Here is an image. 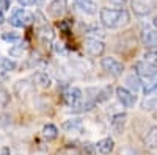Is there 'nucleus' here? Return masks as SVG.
<instances>
[{
    "label": "nucleus",
    "mask_w": 157,
    "mask_h": 155,
    "mask_svg": "<svg viewBox=\"0 0 157 155\" xmlns=\"http://www.w3.org/2000/svg\"><path fill=\"white\" fill-rule=\"evenodd\" d=\"M82 121L80 119H69V121H64L63 122V128L66 132H78L82 130Z\"/></svg>",
    "instance_id": "a211bd4d"
},
{
    "label": "nucleus",
    "mask_w": 157,
    "mask_h": 155,
    "mask_svg": "<svg viewBox=\"0 0 157 155\" xmlns=\"http://www.w3.org/2000/svg\"><path fill=\"white\" fill-rule=\"evenodd\" d=\"M121 155H138V152H135L132 149H124V150H121Z\"/></svg>",
    "instance_id": "bb28decb"
},
{
    "label": "nucleus",
    "mask_w": 157,
    "mask_h": 155,
    "mask_svg": "<svg viewBox=\"0 0 157 155\" xmlns=\"http://www.w3.org/2000/svg\"><path fill=\"white\" fill-rule=\"evenodd\" d=\"M154 27L157 28V17H155V20H154Z\"/></svg>",
    "instance_id": "473e14b6"
},
{
    "label": "nucleus",
    "mask_w": 157,
    "mask_h": 155,
    "mask_svg": "<svg viewBox=\"0 0 157 155\" xmlns=\"http://www.w3.org/2000/svg\"><path fill=\"white\" fill-rule=\"evenodd\" d=\"M109 2L112 5H115V6H124L127 3V0H109Z\"/></svg>",
    "instance_id": "393cba45"
},
{
    "label": "nucleus",
    "mask_w": 157,
    "mask_h": 155,
    "mask_svg": "<svg viewBox=\"0 0 157 155\" xmlns=\"http://www.w3.org/2000/svg\"><path fill=\"white\" fill-rule=\"evenodd\" d=\"M43 136H44L47 141L55 139V138L58 136V128H57L54 124H47V125H44V128H43Z\"/></svg>",
    "instance_id": "6ab92c4d"
},
{
    "label": "nucleus",
    "mask_w": 157,
    "mask_h": 155,
    "mask_svg": "<svg viewBox=\"0 0 157 155\" xmlns=\"http://www.w3.org/2000/svg\"><path fill=\"white\" fill-rule=\"evenodd\" d=\"M115 149V141L112 138H104L101 141H98V144H96V150L102 155H109L112 153Z\"/></svg>",
    "instance_id": "4468645a"
},
{
    "label": "nucleus",
    "mask_w": 157,
    "mask_h": 155,
    "mask_svg": "<svg viewBox=\"0 0 157 155\" xmlns=\"http://www.w3.org/2000/svg\"><path fill=\"white\" fill-rule=\"evenodd\" d=\"M3 41H10V42H17L21 39V35L16 33V31H8V33H3L2 35Z\"/></svg>",
    "instance_id": "412c9836"
},
{
    "label": "nucleus",
    "mask_w": 157,
    "mask_h": 155,
    "mask_svg": "<svg viewBox=\"0 0 157 155\" xmlns=\"http://www.w3.org/2000/svg\"><path fill=\"white\" fill-rule=\"evenodd\" d=\"M33 14H30L29 11H25L24 8H17L13 11V14L10 16V24L16 28H22V27H27L29 24L33 22Z\"/></svg>",
    "instance_id": "f03ea898"
},
{
    "label": "nucleus",
    "mask_w": 157,
    "mask_h": 155,
    "mask_svg": "<svg viewBox=\"0 0 157 155\" xmlns=\"http://www.w3.org/2000/svg\"><path fill=\"white\" fill-rule=\"evenodd\" d=\"M44 0H35V3H43Z\"/></svg>",
    "instance_id": "2f4dec72"
},
{
    "label": "nucleus",
    "mask_w": 157,
    "mask_h": 155,
    "mask_svg": "<svg viewBox=\"0 0 157 155\" xmlns=\"http://www.w3.org/2000/svg\"><path fill=\"white\" fill-rule=\"evenodd\" d=\"M82 100H83L82 89H78V88H68L66 89V93H64V102H66L69 107L77 108L82 103Z\"/></svg>",
    "instance_id": "6e6552de"
},
{
    "label": "nucleus",
    "mask_w": 157,
    "mask_h": 155,
    "mask_svg": "<svg viewBox=\"0 0 157 155\" xmlns=\"http://www.w3.org/2000/svg\"><path fill=\"white\" fill-rule=\"evenodd\" d=\"M145 58L151 63H157V49H151V50H146L145 54Z\"/></svg>",
    "instance_id": "4be33fe9"
},
{
    "label": "nucleus",
    "mask_w": 157,
    "mask_h": 155,
    "mask_svg": "<svg viewBox=\"0 0 157 155\" xmlns=\"http://www.w3.org/2000/svg\"><path fill=\"white\" fill-rule=\"evenodd\" d=\"M17 2L22 6H32V5H35V0H17Z\"/></svg>",
    "instance_id": "a878e982"
},
{
    "label": "nucleus",
    "mask_w": 157,
    "mask_h": 155,
    "mask_svg": "<svg viewBox=\"0 0 157 155\" xmlns=\"http://www.w3.org/2000/svg\"><path fill=\"white\" fill-rule=\"evenodd\" d=\"M0 155H11V152H10V149H8V147H3V149H2V152H0Z\"/></svg>",
    "instance_id": "cd10ccee"
},
{
    "label": "nucleus",
    "mask_w": 157,
    "mask_h": 155,
    "mask_svg": "<svg viewBox=\"0 0 157 155\" xmlns=\"http://www.w3.org/2000/svg\"><path fill=\"white\" fill-rule=\"evenodd\" d=\"M75 6L80 9L82 13L90 14V16H93V14L98 13V3L94 2V0H77Z\"/></svg>",
    "instance_id": "f8f14e48"
},
{
    "label": "nucleus",
    "mask_w": 157,
    "mask_h": 155,
    "mask_svg": "<svg viewBox=\"0 0 157 155\" xmlns=\"http://www.w3.org/2000/svg\"><path fill=\"white\" fill-rule=\"evenodd\" d=\"M83 49L91 57H101L104 54V50H105V46L98 38H86L83 42Z\"/></svg>",
    "instance_id": "423d86ee"
},
{
    "label": "nucleus",
    "mask_w": 157,
    "mask_h": 155,
    "mask_svg": "<svg viewBox=\"0 0 157 155\" xmlns=\"http://www.w3.org/2000/svg\"><path fill=\"white\" fill-rule=\"evenodd\" d=\"M145 144L149 149H157V125L149 128V132L145 136Z\"/></svg>",
    "instance_id": "dca6fc26"
},
{
    "label": "nucleus",
    "mask_w": 157,
    "mask_h": 155,
    "mask_svg": "<svg viewBox=\"0 0 157 155\" xmlns=\"http://www.w3.org/2000/svg\"><path fill=\"white\" fill-rule=\"evenodd\" d=\"M101 66H102L104 71H105L109 75H112V77H121L123 72H124V64H123L120 60L113 58V57L102 58Z\"/></svg>",
    "instance_id": "7ed1b4c3"
},
{
    "label": "nucleus",
    "mask_w": 157,
    "mask_h": 155,
    "mask_svg": "<svg viewBox=\"0 0 157 155\" xmlns=\"http://www.w3.org/2000/svg\"><path fill=\"white\" fill-rule=\"evenodd\" d=\"M101 22L107 28H121L123 25L129 22V13L123 8L115 9V8H101L99 11Z\"/></svg>",
    "instance_id": "f257e3e1"
},
{
    "label": "nucleus",
    "mask_w": 157,
    "mask_h": 155,
    "mask_svg": "<svg viewBox=\"0 0 157 155\" xmlns=\"http://www.w3.org/2000/svg\"><path fill=\"white\" fill-rule=\"evenodd\" d=\"M66 9H68V2L66 0H52V2L49 3V6H47V13H49V16H52V17L63 16L64 13H66Z\"/></svg>",
    "instance_id": "1a4fd4ad"
},
{
    "label": "nucleus",
    "mask_w": 157,
    "mask_h": 155,
    "mask_svg": "<svg viewBox=\"0 0 157 155\" xmlns=\"http://www.w3.org/2000/svg\"><path fill=\"white\" fill-rule=\"evenodd\" d=\"M17 68V64L10 60V58H3V57H0V71H3V72H10V71H14Z\"/></svg>",
    "instance_id": "aec40b11"
},
{
    "label": "nucleus",
    "mask_w": 157,
    "mask_h": 155,
    "mask_svg": "<svg viewBox=\"0 0 157 155\" xmlns=\"http://www.w3.org/2000/svg\"><path fill=\"white\" fill-rule=\"evenodd\" d=\"M57 52H58V54H60V52H64V47H63V44H57Z\"/></svg>",
    "instance_id": "c85d7f7f"
},
{
    "label": "nucleus",
    "mask_w": 157,
    "mask_h": 155,
    "mask_svg": "<svg viewBox=\"0 0 157 155\" xmlns=\"http://www.w3.org/2000/svg\"><path fill=\"white\" fill-rule=\"evenodd\" d=\"M32 80H33V85H36L38 88H43V89H46V88H49V86L52 85L50 77H49L46 72H43V71L35 72V74L32 75Z\"/></svg>",
    "instance_id": "ddd939ff"
},
{
    "label": "nucleus",
    "mask_w": 157,
    "mask_h": 155,
    "mask_svg": "<svg viewBox=\"0 0 157 155\" xmlns=\"http://www.w3.org/2000/svg\"><path fill=\"white\" fill-rule=\"evenodd\" d=\"M135 72L143 79H152V77H157V66L148 60L138 61L135 63Z\"/></svg>",
    "instance_id": "39448f33"
},
{
    "label": "nucleus",
    "mask_w": 157,
    "mask_h": 155,
    "mask_svg": "<svg viewBox=\"0 0 157 155\" xmlns=\"http://www.w3.org/2000/svg\"><path fill=\"white\" fill-rule=\"evenodd\" d=\"M3 80H5V79H3V77H2V74H0V86H2V83H3Z\"/></svg>",
    "instance_id": "7c9ffc66"
},
{
    "label": "nucleus",
    "mask_w": 157,
    "mask_h": 155,
    "mask_svg": "<svg viewBox=\"0 0 157 155\" xmlns=\"http://www.w3.org/2000/svg\"><path fill=\"white\" fill-rule=\"evenodd\" d=\"M115 93H116V99L120 100V103L123 107L126 108H132L135 107V103H137V96L134 91H130L129 88H124V86H118L115 89Z\"/></svg>",
    "instance_id": "20e7f679"
},
{
    "label": "nucleus",
    "mask_w": 157,
    "mask_h": 155,
    "mask_svg": "<svg viewBox=\"0 0 157 155\" xmlns=\"http://www.w3.org/2000/svg\"><path fill=\"white\" fill-rule=\"evenodd\" d=\"M141 42L146 47H157V28H145L141 31Z\"/></svg>",
    "instance_id": "9d476101"
},
{
    "label": "nucleus",
    "mask_w": 157,
    "mask_h": 155,
    "mask_svg": "<svg viewBox=\"0 0 157 155\" xmlns=\"http://www.w3.org/2000/svg\"><path fill=\"white\" fill-rule=\"evenodd\" d=\"M126 119H127V116H126L124 113H118V114H115L113 118L110 119L112 130H113L116 135H121V133H123L124 127H126Z\"/></svg>",
    "instance_id": "9b49d317"
},
{
    "label": "nucleus",
    "mask_w": 157,
    "mask_h": 155,
    "mask_svg": "<svg viewBox=\"0 0 157 155\" xmlns=\"http://www.w3.org/2000/svg\"><path fill=\"white\" fill-rule=\"evenodd\" d=\"M154 8H155L154 0H132V9H134L135 14L140 16V17L151 14Z\"/></svg>",
    "instance_id": "0eeeda50"
},
{
    "label": "nucleus",
    "mask_w": 157,
    "mask_h": 155,
    "mask_svg": "<svg viewBox=\"0 0 157 155\" xmlns=\"http://www.w3.org/2000/svg\"><path fill=\"white\" fill-rule=\"evenodd\" d=\"M126 83H127V86L130 88V91H134V93H137V91H140L141 89V80H140V75L135 72V74H130V75H127V79H126Z\"/></svg>",
    "instance_id": "2eb2a0df"
},
{
    "label": "nucleus",
    "mask_w": 157,
    "mask_h": 155,
    "mask_svg": "<svg viewBox=\"0 0 157 155\" xmlns=\"http://www.w3.org/2000/svg\"><path fill=\"white\" fill-rule=\"evenodd\" d=\"M145 80H146V83L141 85L143 93H145L146 96L157 93V77H152V79H145Z\"/></svg>",
    "instance_id": "f3484780"
},
{
    "label": "nucleus",
    "mask_w": 157,
    "mask_h": 155,
    "mask_svg": "<svg viewBox=\"0 0 157 155\" xmlns=\"http://www.w3.org/2000/svg\"><path fill=\"white\" fill-rule=\"evenodd\" d=\"M24 50H25V47H24V46L13 47V49H10V55H11V57H21Z\"/></svg>",
    "instance_id": "5701e85b"
},
{
    "label": "nucleus",
    "mask_w": 157,
    "mask_h": 155,
    "mask_svg": "<svg viewBox=\"0 0 157 155\" xmlns=\"http://www.w3.org/2000/svg\"><path fill=\"white\" fill-rule=\"evenodd\" d=\"M10 6H11V0H0V9L2 11L10 9Z\"/></svg>",
    "instance_id": "b1692460"
},
{
    "label": "nucleus",
    "mask_w": 157,
    "mask_h": 155,
    "mask_svg": "<svg viewBox=\"0 0 157 155\" xmlns=\"http://www.w3.org/2000/svg\"><path fill=\"white\" fill-rule=\"evenodd\" d=\"M3 22H5V16H3V13L0 11V25H2Z\"/></svg>",
    "instance_id": "c756f323"
}]
</instances>
